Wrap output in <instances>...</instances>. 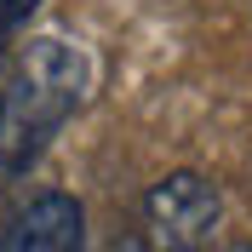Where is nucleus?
I'll use <instances>...</instances> for the list:
<instances>
[{"mask_svg":"<svg viewBox=\"0 0 252 252\" xmlns=\"http://www.w3.org/2000/svg\"><path fill=\"white\" fill-rule=\"evenodd\" d=\"M86 52L40 34L29 46H17L6 86H0V172L17 178L46 155V143L63 132V121L86 97Z\"/></svg>","mask_w":252,"mask_h":252,"instance_id":"f257e3e1","label":"nucleus"},{"mask_svg":"<svg viewBox=\"0 0 252 252\" xmlns=\"http://www.w3.org/2000/svg\"><path fill=\"white\" fill-rule=\"evenodd\" d=\"M143 218L155 229L160 252H212V235H218V218H223V195L201 172H166L143 195Z\"/></svg>","mask_w":252,"mask_h":252,"instance_id":"f03ea898","label":"nucleus"},{"mask_svg":"<svg viewBox=\"0 0 252 252\" xmlns=\"http://www.w3.org/2000/svg\"><path fill=\"white\" fill-rule=\"evenodd\" d=\"M0 252H86V206L63 189H40L6 218Z\"/></svg>","mask_w":252,"mask_h":252,"instance_id":"7ed1b4c3","label":"nucleus"},{"mask_svg":"<svg viewBox=\"0 0 252 252\" xmlns=\"http://www.w3.org/2000/svg\"><path fill=\"white\" fill-rule=\"evenodd\" d=\"M34 6H40V0H0V40H12V34L34 17Z\"/></svg>","mask_w":252,"mask_h":252,"instance_id":"20e7f679","label":"nucleus"},{"mask_svg":"<svg viewBox=\"0 0 252 252\" xmlns=\"http://www.w3.org/2000/svg\"><path fill=\"white\" fill-rule=\"evenodd\" d=\"M103 252H149V241H143V235H115Z\"/></svg>","mask_w":252,"mask_h":252,"instance_id":"39448f33","label":"nucleus"},{"mask_svg":"<svg viewBox=\"0 0 252 252\" xmlns=\"http://www.w3.org/2000/svg\"><path fill=\"white\" fill-rule=\"evenodd\" d=\"M247 252H252V247H247Z\"/></svg>","mask_w":252,"mask_h":252,"instance_id":"423d86ee","label":"nucleus"}]
</instances>
